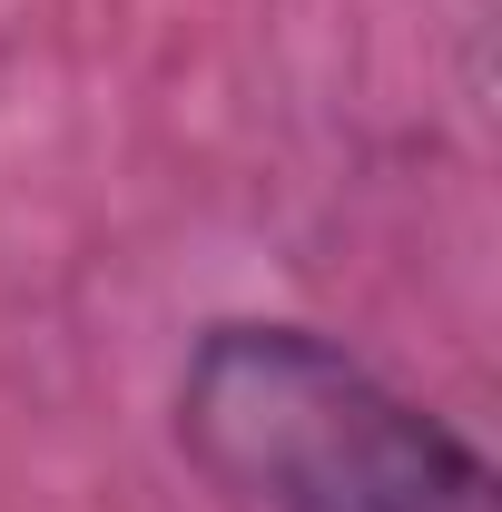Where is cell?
Masks as SVG:
<instances>
[{
  "label": "cell",
  "mask_w": 502,
  "mask_h": 512,
  "mask_svg": "<svg viewBox=\"0 0 502 512\" xmlns=\"http://www.w3.org/2000/svg\"><path fill=\"white\" fill-rule=\"evenodd\" d=\"M197 463L266 512H493V473L315 335H217L188 375Z\"/></svg>",
  "instance_id": "1"
}]
</instances>
